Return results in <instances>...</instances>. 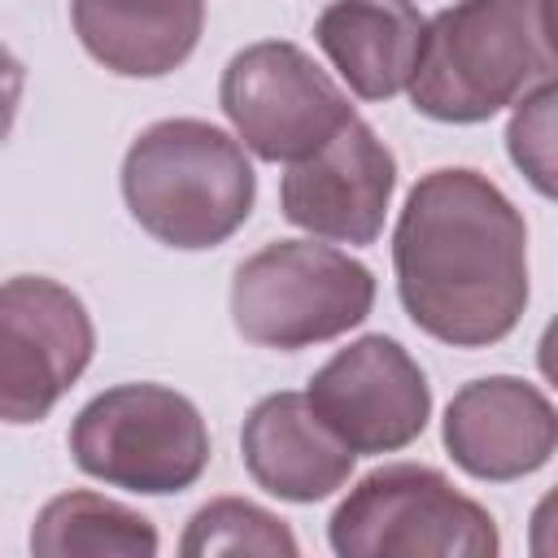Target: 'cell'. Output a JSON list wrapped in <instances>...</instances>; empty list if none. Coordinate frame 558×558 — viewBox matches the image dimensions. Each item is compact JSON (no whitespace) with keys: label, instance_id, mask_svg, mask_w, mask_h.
<instances>
[{"label":"cell","instance_id":"1","mask_svg":"<svg viewBox=\"0 0 558 558\" xmlns=\"http://www.w3.org/2000/svg\"><path fill=\"white\" fill-rule=\"evenodd\" d=\"M392 270L418 331L453 349L497 344L527 310V222L488 174L432 170L401 205Z\"/></svg>","mask_w":558,"mask_h":558},{"label":"cell","instance_id":"2","mask_svg":"<svg viewBox=\"0 0 558 558\" xmlns=\"http://www.w3.org/2000/svg\"><path fill=\"white\" fill-rule=\"evenodd\" d=\"M554 78L549 0H458L423 22L410 105L432 122H488Z\"/></svg>","mask_w":558,"mask_h":558},{"label":"cell","instance_id":"3","mask_svg":"<svg viewBox=\"0 0 558 558\" xmlns=\"http://www.w3.org/2000/svg\"><path fill=\"white\" fill-rule=\"evenodd\" d=\"M122 201L131 218L170 248H214L231 240L257 201L244 144L201 118L144 126L122 157Z\"/></svg>","mask_w":558,"mask_h":558},{"label":"cell","instance_id":"4","mask_svg":"<svg viewBox=\"0 0 558 558\" xmlns=\"http://www.w3.org/2000/svg\"><path fill=\"white\" fill-rule=\"evenodd\" d=\"M375 275L314 240H270L235 266L231 323L248 344L296 353L366 323Z\"/></svg>","mask_w":558,"mask_h":558},{"label":"cell","instance_id":"5","mask_svg":"<svg viewBox=\"0 0 558 558\" xmlns=\"http://www.w3.org/2000/svg\"><path fill=\"white\" fill-rule=\"evenodd\" d=\"M340 558H493V514L436 466L392 462L362 475L327 519Z\"/></svg>","mask_w":558,"mask_h":558},{"label":"cell","instance_id":"6","mask_svg":"<svg viewBox=\"0 0 558 558\" xmlns=\"http://www.w3.org/2000/svg\"><path fill=\"white\" fill-rule=\"evenodd\" d=\"M74 466L109 488L166 497L192 488L209 466V427L166 384H118L92 397L70 423Z\"/></svg>","mask_w":558,"mask_h":558},{"label":"cell","instance_id":"7","mask_svg":"<svg viewBox=\"0 0 558 558\" xmlns=\"http://www.w3.org/2000/svg\"><path fill=\"white\" fill-rule=\"evenodd\" d=\"M218 105L253 157L288 166L323 148L349 118H357L340 83L288 39L240 48L222 70Z\"/></svg>","mask_w":558,"mask_h":558},{"label":"cell","instance_id":"8","mask_svg":"<svg viewBox=\"0 0 558 558\" xmlns=\"http://www.w3.org/2000/svg\"><path fill=\"white\" fill-rule=\"evenodd\" d=\"M96 353V327L78 292L48 275L0 283V418L39 423L74 388Z\"/></svg>","mask_w":558,"mask_h":558},{"label":"cell","instance_id":"9","mask_svg":"<svg viewBox=\"0 0 558 558\" xmlns=\"http://www.w3.org/2000/svg\"><path fill=\"white\" fill-rule=\"evenodd\" d=\"M305 401L353 453H397L432 418V384L392 336H362L336 349L314 371Z\"/></svg>","mask_w":558,"mask_h":558},{"label":"cell","instance_id":"10","mask_svg":"<svg viewBox=\"0 0 558 558\" xmlns=\"http://www.w3.org/2000/svg\"><path fill=\"white\" fill-rule=\"evenodd\" d=\"M392 148L362 118H349L323 148L288 166L279 183V209L292 227L318 240L375 244L392 205Z\"/></svg>","mask_w":558,"mask_h":558},{"label":"cell","instance_id":"11","mask_svg":"<svg viewBox=\"0 0 558 558\" xmlns=\"http://www.w3.org/2000/svg\"><path fill=\"white\" fill-rule=\"evenodd\" d=\"M449 458L488 484H510L541 471L558 445L554 401L519 375L471 379L453 392L440 423Z\"/></svg>","mask_w":558,"mask_h":558},{"label":"cell","instance_id":"12","mask_svg":"<svg viewBox=\"0 0 558 558\" xmlns=\"http://www.w3.org/2000/svg\"><path fill=\"white\" fill-rule=\"evenodd\" d=\"M240 458L253 484L270 497L314 506L349 484L357 453L327 432L305 392H270L240 427Z\"/></svg>","mask_w":558,"mask_h":558},{"label":"cell","instance_id":"13","mask_svg":"<svg viewBox=\"0 0 558 558\" xmlns=\"http://www.w3.org/2000/svg\"><path fill=\"white\" fill-rule=\"evenodd\" d=\"M70 22L92 61L122 78L179 70L205 31V0H70Z\"/></svg>","mask_w":558,"mask_h":558},{"label":"cell","instance_id":"14","mask_svg":"<svg viewBox=\"0 0 558 558\" xmlns=\"http://www.w3.org/2000/svg\"><path fill=\"white\" fill-rule=\"evenodd\" d=\"M314 44L353 96L388 100L414 74L423 13L414 0H331L314 17Z\"/></svg>","mask_w":558,"mask_h":558},{"label":"cell","instance_id":"15","mask_svg":"<svg viewBox=\"0 0 558 558\" xmlns=\"http://www.w3.org/2000/svg\"><path fill=\"white\" fill-rule=\"evenodd\" d=\"M157 545V527L140 510L87 488L52 497L31 523L39 558H153Z\"/></svg>","mask_w":558,"mask_h":558},{"label":"cell","instance_id":"16","mask_svg":"<svg viewBox=\"0 0 558 558\" xmlns=\"http://www.w3.org/2000/svg\"><path fill=\"white\" fill-rule=\"evenodd\" d=\"M183 558H214V554H257V558H296L301 545L288 532V523L257 501L244 497H214L205 501L183 536H179Z\"/></svg>","mask_w":558,"mask_h":558},{"label":"cell","instance_id":"17","mask_svg":"<svg viewBox=\"0 0 558 558\" xmlns=\"http://www.w3.org/2000/svg\"><path fill=\"white\" fill-rule=\"evenodd\" d=\"M506 144L510 161L532 179V187L554 196V78H541L519 96Z\"/></svg>","mask_w":558,"mask_h":558},{"label":"cell","instance_id":"18","mask_svg":"<svg viewBox=\"0 0 558 558\" xmlns=\"http://www.w3.org/2000/svg\"><path fill=\"white\" fill-rule=\"evenodd\" d=\"M26 92V65L0 44V144L9 140L13 122H17V105Z\"/></svg>","mask_w":558,"mask_h":558}]
</instances>
